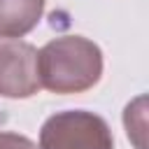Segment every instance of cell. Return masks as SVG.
<instances>
[{
  "label": "cell",
  "mask_w": 149,
  "mask_h": 149,
  "mask_svg": "<svg viewBox=\"0 0 149 149\" xmlns=\"http://www.w3.org/2000/svg\"><path fill=\"white\" fill-rule=\"evenodd\" d=\"M37 74L51 93H84L102 77V51L84 35L54 37L37 51Z\"/></svg>",
  "instance_id": "obj_1"
},
{
  "label": "cell",
  "mask_w": 149,
  "mask_h": 149,
  "mask_svg": "<svg viewBox=\"0 0 149 149\" xmlns=\"http://www.w3.org/2000/svg\"><path fill=\"white\" fill-rule=\"evenodd\" d=\"M37 149H114V135L100 114L65 109L42 123Z\"/></svg>",
  "instance_id": "obj_2"
},
{
  "label": "cell",
  "mask_w": 149,
  "mask_h": 149,
  "mask_svg": "<svg viewBox=\"0 0 149 149\" xmlns=\"http://www.w3.org/2000/svg\"><path fill=\"white\" fill-rule=\"evenodd\" d=\"M40 88L37 49L23 40H0V95L23 100Z\"/></svg>",
  "instance_id": "obj_3"
},
{
  "label": "cell",
  "mask_w": 149,
  "mask_h": 149,
  "mask_svg": "<svg viewBox=\"0 0 149 149\" xmlns=\"http://www.w3.org/2000/svg\"><path fill=\"white\" fill-rule=\"evenodd\" d=\"M47 0H0V40L28 35L42 19Z\"/></svg>",
  "instance_id": "obj_4"
},
{
  "label": "cell",
  "mask_w": 149,
  "mask_h": 149,
  "mask_svg": "<svg viewBox=\"0 0 149 149\" xmlns=\"http://www.w3.org/2000/svg\"><path fill=\"white\" fill-rule=\"evenodd\" d=\"M0 149H37L33 140L26 135L12 133V130H0Z\"/></svg>",
  "instance_id": "obj_5"
}]
</instances>
